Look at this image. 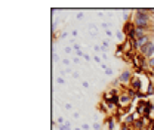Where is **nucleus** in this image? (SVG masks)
<instances>
[{
  "instance_id": "24",
  "label": "nucleus",
  "mask_w": 154,
  "mask_h": 130,
  "mask_svg": "<svg viewBox=\"0 0 154 130\" xmlns=\"http://www.w3.org/2000/svg\"><path fill=\"white\" fill-rule=\"evenodd\" d=\"M83 59H85V61H88V62H89V61H91V59H92V58H91V56H89V55H85V56H83Z\"/></svg>"
},
{
  "instance_id": "1",
  "label": "nucleus",
  "mask_w": 154,
  "mask_h": 130,
  "mask_svg": "<svg viewBox=\"0 0 154 130\" xmlns=\"http://www.w3.org/2000/svg\"><path fill=\"white\" fill-rule=\"evenodd\" d=\"M132 78H134V71H131L129 68H126V70H123V71L119 74V77L116 78V81H117V84H119L120 87H129Z\"/></svg>"
},
{
  "instance_id": "11",
  "label": "nucleus",
  "mask_w": 154,
  "mask_h": 130,
  "mask_svg": "<svg viewBox=\"0 0 154 130\" xmlns=\"http://www.w3.org/2000/svg\"><path fill=\"white\" fill-rule=\"evenodd\" d=\"M89 33H91V36L95 37L96 34H98V28H96V27H91V28H89Z\"/></svg>"
},
{
  "instance_id": "22",
  "label": "nucleus",
  "mask_w": 154,
  "mask_h": 130,
  "mask_svg": "<svg viewBox=\"0 0 154 130\" xmlns=\"http://www.w3.org/2000/svg\"><path fill=\"white\" fill-rule=\"evenodd\" d=\"M82 129L83 130H89L91 127H89V124H86V123H85V124H82Z\"/></svg>"
},
{
  "instance_id": "33",
  "label": "nucleus",
  "mask_w": 154,
  "mask_h": 130,
  "mask_svg": "<svg viewBox=\"0 0 154 130\" xmlns=\"http://www.w3.org/2000/svg\"><path fill=\"white\" fill-rule=\"evenodd\" d=\"M102 28H105V30H108V24H105V22H104V24H102Z\"/></svg>"
},
{
  "instance_id": "31",
  "label": "nucleus",
  "mask_w": 154,
  "mask_h": 130,
  "mask_svg": "<svg viewBox=\"0 0 154 130\" xmlns=\"http://www.w3.org/2000/svg\"><path fill=\"white\" fill-rule=\"evenodd\" d=\"M77 18L82 19V18H83V14H82V12H79V14H77Z\"/></svg>"
},
{
  "instance_id": "29",
  "label": "nucleus",
  "mask_w": 154,
  "mask_h": 130,
  "mask_svg": "<svg viewBox=\"0 0 154 130\" xmlns=\"http://www.w3.org/2000/svg\"><path fill=\"white\" fill-rule=\"evenodd\" d=\"M107 36H108V37H113V33H111L110 30H107Z\"/></svg>"
},
{
  "instance_id": "35",
  "label": "nucleus",
  "mask_w": 154,
  "mask_h": 130,
  "mask_svg": "<svg viewBox=\"0 0 154 130\" xmlns=\"http://www.w3.org/2000/svg\"><path fill=\"white\" fill-rule=\"evenodd\" d=\"M74 130H83V129H82V127H76V129H74Z\"/></svg>"
},
{
  "instance_id": "10",
  "label": "nucleus",
  "mask_w": 154,
  "mask_h": 130,
  "mask_svg": "<svg viewBox=\"0 0 154 130\" xmlns=\"http://www.w3.org/2000/svg\"><path fill=\"white\" fill-rule=\"evenodd\" d=\"M55 127L58 130H71V127H68V126H65V124H57L55 123Z\"/></svg>"
},
{
  "instance_id": "4",
  "label": "nucleus",
  "mask_w": 154,
  "mask_h": 130,
  "mask_svg": "<svg viewBox=\"0 0 154 130\" xmlns=\"http://www.w3.org/2000/svg\"><path fill=\"white\" fill-rule=\"evenodd\" d=\"M129 87L134 89L135 92H142V78H141V75L134 74V78H132Z\"/></svg>"
},
{
  "instance_id": "17",
  "label": "nucleus",
  "mask_w": 154,
  "mask_h": 130,
  "mask_svg": "<svg viewBox=\"0 0 154 130\" xmlns=\"http://www.w3.org/2000/svg\"><path fill=\"white\" fill-rule=\"evenodd\" d=\"M57 83H58V84H65V80H64L62 77H58V78H57Z\"/></svg>"
},
{
  "instance_id": "34",
  "label": "nucleus",
  "mask_w": 154,
  "mask_h": 130,
  "mask_svg": "<svg viewBox=\"0 0 154 130\" xmlns=\"http://www.w3.org/2000/svg\"><path fill=\"white\" fill-rule=\"evenodd\" d=\"M67 36H68L67 33H62V34H61V38H65V37H67Z\"/></svg>"
},
{
  "instance_id": "6",
  "label": "nucleus",
  "mask_w": 154,
  "mask_h": 130,
  "mask_svg": "<svg viewBox=\"0 0 154 130\" xmlns=\"http://www.w3.org/2000/svg\"><path fill=\"white\" fill-rule=\"evenodd\" d=\"M134 30H135V25H134V22H132V19H131V21H126V22L123 24L122 31H123V34L126 36V38H128V36H129Z\"/></svg>"
},
{
  "instance_id": "15",
  "label": "nucleus",
  "mask_w": 154,
  "mask_h": 130,
  "mask_svg": "<svg viewBox=\"0 0 154 130\" xmlns=\"http://www.w3.org/2000/svg\"><path fill=\"white\" fill-rule=\"evenodd\" d=\"M92 127H94V130H101V124H99L98 121H95V123L92 124Z\"/></svg>"
},
{
  "instance_id": "25",
  "label": "nucleus",
  "mask_w": 154,
  "mask_h": 130,
  "mask_svg": "<svg viewBox=\"0 0 154 130\" xmlns=\"http://www.w3.org/2000/svg\"><path fill=\"white\" fill-rule=\"evenodd\" d=\"M52 58H54V61H55V62H58V61H59V58H58L57 53H54V55H52Z\"/></svg>"
},
{
  "instance_id": "36",
  "label": "nucleus",
  "mask_w": 154,
  "mask_h": 130,
  "mask_svg": "<svg viewBox=\"0 0 154 130\" xmlns=\"http://www.w3.org/2000/svg\"><path fill=\"white\" fill-rule=\"evenodd\" d=\"M151 80H153V78H151Z\"/></svg>"
},
{
  "instance_id": "16",
  "label": "nucleus",
  "mask_w": 154,
  "mask_h": 130,
  "mask_svg": "<svg viewBox=\"0 0 154 130\" xmlns=\"http://www.w3.org/2000/svg\"><path fill=\"white\" fill-rule=\"evenodd\" d=\"M67 120H64V117H58V121H57V124H64Z\"/></svg>"
},
{
  "instance_id": "14",
  "label": "nucleus",
  "mask_w": 154,
  "mask_h": 130,
  "mask_svg": "<svg viewBox=\"0 0 154 130\" xmlns=\"http://www.w3.org/2000/svg\"><path fill=\"white\" fill-rule=\"evenodd\" d=\"M147 64H148V67H150V68H154V56L153 58H150V59L147 61Z\"/></svg>"
},
{
  "instance_id": "12",
  "label": "nucleus",
  "mask_w": 154,
  "mask_h": 130,
  "mask_svg": "<svg viewBox=\"0 0 154 130\" xmlns=\"http://www.w3.org/2000/svg\"><path fill=\"white\" fill-rule=\"evenodd\" d=\"M101 50H102V52H107V50H108V41H107V40L102 43V46H101Z\"/></svg>"
},
{
  "instance_id": "20",
  "label": "nucleus",
  "mask_w": 154,
  "mask_h": 130,
  "mask_svg": "<svg viewBox=\"0 0 154 130\" xmlns=\"http://www.w3.org/2000/svg\"><path fill=\"white\" fill-rule=\"evenodd\" d=\"M94 61H95V62H98L99 65L102 64V62H101V58H99V56H98V55H96V56H94Z\"/></svg>"
},
{
  "instance_id": "28",
  "label": "nucleus",
  "mask_w": 154,
  "mask_h": 130,
  "mask_svg": "<svg viewBox=\"0 0 154 130\" xmlns=\"http://www.w3.org/2000/svg\"><path fill=\"white\" fill-rule=\"evenodd\" d=\"M73 118H80V114H79V112H74V114H73Z\"/></svg>"
},
{
  "instance_id": "32",
  "label": "nucleus",
  "mask_w": 154,
  "mask_h": 130,
  "mask_svg": "<svg viewBox=\"0 0 154 130\" xmlns=\"http://www.w3.org/2000/svg\"><path fill=\"white\" fill-rule=\"evenodd\" d=\"M73 62H74V64H79V62H80V59H79V58H74V59H73Z\"/></svg>"
},
{
  "instance_id": "3",
  "label": "nucleus",
  "mask_w": 154,
  "mask_h": 130,
  "mask_svg": "<svg viewBox=\"0 0 154 130\" xmlns=\"http://www.w3.org/2000/svg\"><path fill=\"white\" fill-rule=\"evenodd\" d=\"M139 53L144 56L145 59H150V58H153L154 56V38L147 44V46H144L141 50H139Z\"/></svg>"
},
{
  "instance_id": "2",
  "label": "nucleus",
  "mask_w": 154,
  "mask_h": 130,
  "mask_svg": "<svg viewBox=\"0 0 154 130\" xmlns=\"http://www.w3.org/2000/svg\"><path fill=\"white\" fill-rule=\"evenodd\" d=\"M134 98L126 93L125 90H122L120 96H119V107L117 108H129V107H134Z\"/></svg>"
},
{
  "instance_id": "23",
  "label": "nucleus",
  "mask_w": 154,
  "mask_h": 130,
  "mask_svg": "<svg viewBox=\"0 0 154 130\" xmlns=\"http://www.w3.org/2000/svg\"><path fill=\"white\" fill-rule=\"evenodd\" d=\"M73 50L79 52V50H80V46H79V44H73Z\"/></svg>"
},
{
  "instance_id": "8",
  "label": "nucleus",
  "mask_w": 154,
  "mask_h": 130,
  "mask_svg": "<svg viewBox=\"0 0 154 130\" xmlns=\"http://www.w3.org/2000/svg\"><path fill=\"white\" fill-rule=\"evenodd\" d=\"M98 110L101 112H104L105 115H110V111H108V108H107V105L102 102V104H99V107H98Z\"/></svg>"
},
{
  "instance_id": "26",
  "label": "nucleus",
  "mask_w": 154,
  "mask_h": 130,
  "mask_svg": "<svg viewBox=\"0 0 154 130\" xmlns=\"http://www.w3.org/2000/svg\"><path fill=\"white\" fill-rule=\"evenodd\" d=\"M71 50H73V47H65V53H71Z\"/></svg>"
},
{
  "instance_id": "30",
  "label": "nucleus",
  "mask_w": 154,
  "mask_h": 130,
  "mask_svg": "<svg viewBox=\"0 0 154 130\" xmlns=\"http://www.w3.org/2000/svg\"><path fill=\"white\" fill-rule=\"evenodd\" d=\"M62 64H65V65H70V61H68V59H64V61H62Z\"/></svg>"
},
{
  "instance_id": "7",
  "label": "nucleus",
  "mask_w": 154,
  "mask_h": 130,
  "mask_svg": "<svg viewBox=\"0 0 154 130\" xmlns=\"http://www.w3.org/2000/svg\"><path fill=\"white\" fill-rule=\"evenodd\" d=\"M145 95L148 96V99H150V98H154V81L151 80V77H150V80H148V84H147V90H145Z\"/></svg>"
},
{
  "instance_id": "19",
  "label": "nucleus",
  "mask_w": 154,
  "mask_h": 130,
  "mask_svg": "<svg viewBox=\"0 0 154 130\" xmlns=\"http://www.w3.org/2000/svg\"><path fill=\"white\" fill-rule=\"evenodd\" d=\"M113 73H114V71H113L111 68H107V70H105V74L107 75H113Z\"/></svg>"
},
{
  "instance_id": "5",
  "label": "nucleus",
  "mask_w": 154,
  "mask_h": 130,
  "mask_svg": "<svg viewBox=\"0 0 154 130\" xmlns=\"http://www.w3.org/2000/svg\"><path fill=\"white\" fill-rule=\"evenodd\" d=\"M104 126L107 127V130H116L117 127V120H116L114 115H105V118H104Z\"/></svg>"
},
{
  "instance_id": "9",
  "label": "nucleus",
  "mask_w": 154,
  "mask_h": 130,
  "mask_svg": "<svg viewBox=\"0 0 154 130\" xmlns=\"http://www.w3.org/2000/svg\"><path fill=\"white\" fill-rule=\"evenodd\" d=\"M116 37L119 38V40H120V41H123V43H125V41H126V40H128V38H126V36H125V34H123V31H119V33H117V34H116Z\"/></svg>"
},
{
  "instance_id": "13",
  "label": "nucleus",
  "mask_w": 154,
  "mask_h": 130,
  "mask_svg": "<svg viewBox=\"0 0 154 130\" xmlns=\"http://www.w3.org/2000/svg\"><path fill=\"white\" fill-rule=\"evenodd\" d=\"M120 130H132V127L128 126V124H125V123H122L120 124Z\"/></svg>"
},
{
  "instance_id": "18",
  "label": "nucleus",
  "mask_w": 154,
  "mask_h": 130,
  "mask_svg": "<svg viewBox=\"0 0 154 130\" xmlns=\"http://www.w3.org/2000/svg\"><path fill=\"white\" fill-rule=\"evenodd\" d=\"M82 86H83L85 89H89V87H91V84H89L88 81H82Z\"/></svg>"
},
{
  "instance_id": "21",
  "label": "nucleus",
  "mask_w": 154,
  "mask_h": 130,
  "mask_svg": "<svg viewBox=\"0 0 154 130\" xmlns=\"http://www.w3.org/2000/svg\"><path fill=\"white\" fill-rule=\"evenodd\" d=\"M65 110L71 111V110H73V105H71V104H65Z\"/></svg>"
},
{
  "instance_id": "27",
  "label": "nucleus",
  "mask_w": 154,
  "mask_h": 130,
  "mask_svg": "<svg viewBox=\"0 0 154 130\" xmlns=\"http://www.w3.org/2000/svg\"><path fill=\"white\" fill-rule=\"evenodd\" d=\"M77 34H79V31H77V30H73V33H71V36H73V37H77Z\"/></svg>"
}]
</instances>
